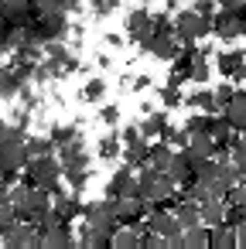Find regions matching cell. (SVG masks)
<instances>
[{
  "label": "cell",
  "instance_id": "obj_1",
  "mask_svg": "<svg viewBox=\"0 0 246 249\" xmlns=\"http://www.w3.org/2000/svg\"><path fill=\"white\" fill-rule=\"evenodd\" d=\"M171 31H174L178 41H198V38H208V31H212V18L195 14V11H181V14L171 21Z\"/></svg>",
  "mask_w": 246,
  "mask_h": 249
},
{
  "label": "cell",
  "instance_id": "obj_2",
  "mask_svg": "<svg viewBox=\"0 0 246 249\" xmlns=\"http://www.w3.org/2000/svg\"><path fill=\"white\" fill-rule=\"evenodd\" d=\"M21 174H28V181L31 184H38V188H52V184H58L62 181V164L52 157V154H45V157H31L28 164H24V171Z\"/></svg>",
  "mask_w": 246,
  "mask_h": 249
},
{
  "label": "cell",
  "instance_id": "obj_3",
  "mask_svg": "<svg viewBox=\"0 0 246 249\" xmlns=\"http://www.w3.org/2000/svg\"><path fill=\"white\" fill-rule=\"evenodd\" d=\"M140 48L151 52V55L161 58V62H171V58L178 55L181 41L174 38V31H164V35H144V38H140Z\"/></svg>",
  "mask_w": 246,
  "mask_h": 249
},
{
  "label": "cell",
  "instance_id": "obj_4",
  "mask_svg": "<svg viewBox=\"0 0 246 249\" xmlns=\"http://www.w3.org/2000/svg\"><path fill=\"white\" fill-rule=\"evenodd\" d=\"M0 246H7V249H21V246H41V239H38V229L31 225V222H14V225H7L4 229V242Z\"/></svg>",
  "mask_w": 246,
  "mask_h": 249
},
{
  "label": "cell",
  "instance_id": "obj_5",
  "mask_svg": "<svg viewBox=\"0 0 246 249\" xmlns=\"http://www.w3.org/2000/svg\"><path fill=\"white\" fill-rule=\"evenodd\" d=\"M41 246L45 249H72L76 246V235L69 232V225H55V229H45L41 232Z\"/></svg>",
  "mask_w": 246,
  "mask_h": 249
},
{
  "label": "cell",
  "instance_id": "obj_6",
  "mask_svg": "<svg viewBox=\"0 0 246 249\" xmlns=\"http://www.w3.org/2000/svg\"><path fill=\"white\" fill-rule=\"evenodd\" d=\"M123 195H133V171L130 167H120L106 184V198H123Z\"/></svg>",
  "mask_w": 246,
  "mask_h": 249
},
{
  "label": "cell",
  "instance_id": "obj_7",
  "mask_svg": "<svg viewBox=\"0 0 246 249\" xmlns=\"http://www.w3.org/2000/svg\"><path fill=\"white\" fill-rule=\"evenodd\" d=\"M168 126H171V123H168V113H147V120L140 123V137H144V140H154V137L161 140V137L168 133Z\"/></svg>",
  "mask_w": 246,
  "mask_h": 249
},
{
  "label": "cell",
  "instance_id": "obj_8",
  "mask_svg": "<svg viewBox=\"0 0 246 249\" xmlns=\"http://www.w3.org/2000/svg\"><path fill=\"white\" fill-rule=\"evenodd\" d=\"M181 239H185V249H208L212 229L198 222V225H191V229H181Z\"/></svg>",
  "mask_w": 246,
  "mask_h": 249
},
{
  "label": "cell",
  "instance_id": "obj_9",
  "mask_svg": "<svg viewBox=\"0 0 246 249\" xmlns=\"http://www.w3.org/2000/svg\"><path fill=\"white\" fill-rule=\"evenodd\" d=\"M171 143L168 140H161V143H151L147 147V164L154 167V171H168V164H171Z\"/></svg>",
  "mask_w": 246,
  "mask_h": 249
},
{
  "label": "cell",
  "instance_id": "obj_10",
  "mask_svg": "<svg viewBox=\"0 0 246 249\" xmlns=\"http://www.w3.org/2000/svg\"><path fill=\"white\" fill-rule=\"evenodd\" d=\"M110 246L113 249H137L140 246V232L130 229V225H116L113 235H110Z\"/></svg>",
  "mask_w": 246,
  "mask_h": 249
},
{
  "label": "cell",
  "instance_id": "obj_11",
  "mask_svg": "<svg viewBox=\"0 0 246 249\" xmlns=\"http://www.w3.org/2000/svg\"><path fill=\"white\" fill-rule=\"evenodd\" d=\"M212 229V249H236V229L232 225H226V222H219V225H208Z\"/></svg>",
  "mask_w": 246,
  "mask_h": 249
},
{
  "label": "cell",
  "instance_id": "obj_12",
  "mask_svg": "<svg viewBox=\"0 0 246 249\" xmlns=\"http://www.w3.org/2000/svg\"><path fill=\"white\" fill-rule=\"evenodd\" d=\"M185 103H188L191 109H202V113H219V103H215V96H212L208 89H195V92H188Z\"/></svg>",
  "mask_w": 246,
  "mask_h": 249
},
{
  "label": "cell",
  "instance_id": "obj_13",
  "mask_svg": "<svg viewBox=\"0 0 246 249\" xmlns=\"http://www.w3.org/2000/svg\"><path fill=\"white\" fill-rule=\"evenodd\" d=\"M174 218H178L181 229L198 225V222H202V218H198V201H178V205H174Z\"/></svg>",
  "mask_w": 246,
  "mask_h": 249
},
{
  "label": "cell",
  "instance_id": "obj_14",
  "mask_svg": "<svg viewBox=\"0 0 246 249\" xmlns=\"http://www.w3.org/2000/svg\"><path fill=\"white\" fill-rule=\"evenodd\" d=\"M79 0H38V14H76Z\"/></svg>",
  "mask_w": 246,
  "mask_h": 249
},
{
  "label": "cell",
  "instance_id": "obj_15",
  "mask_svg": "<svg viewBox=\"0 0 246 249\" xmlns=\"http://www.w3.org/2000/svg\"><path fill=\"white\" fill-rule=\"evenodd\" d=\"M147 18H151V11H133L130 18H127V38L130 41H140L144 38V31H147Z\"/></svg>",
  "mask_w": 246,
  "mask_h": 249
},
{
  "label": "cell",
  "instance_id": "obj_16",
  "mask_svg": "<svg viewBox=\"0 0 246 249\" xmlns=\"http://www.w3.org/2000/svg\"><path fill=\"white\" fill-rule=\"evenodd\" d=\"M147 147H151V140L127 143V167H130V171H137V167H144V164H147Z\"/></svg>",
  "mask_w": 246,
  "mask_h": 249
},
{
  "label": "cell",
  "instance_id": "obj_17",
  "mask_svg": "<svg viewBox=\"0 0 246 249\" xmlns=\"http://www.w3.org/2000/svg\"><path fill=\"white\" fill-rule=\"evenodd\" d=\"M24 147H28V157H45V154H55L52 137H28V140H24Z\"/></svg>",
  "mask_w": 246,
  "mask_h": 249
},
{
  "label": "cell",
  "instance_id": "obj_18",
  "mask_svg": "<svg viewBox=\"0 0 246 249\" xmlns=\"http://www.w3.org/2000/svg\"><path fill=\"white\" fill-rule=\"evenodd\" d=\"M243 58H246V52H239V48H236V52H222V55H219V62H215V69L229 79V75H232V69H236Z\"/></svg>",
  "mask_w": 246,
  "mask_h": 249
},
{
  "label": "cell",
  "instance_id": "obj_19",
  "mask_svg": "<svg viewBox=\"0 0 246 249\" xmlns=\"http://www.w3.org/2000/svg\"><path fill=\"white\" fill-rule=\"evenodd\" d=\"M120 147H123L120 133H106V137L99 140V157H103V160H113V157L120 154Z\"/></svg>",
  "mask_w": 246,
  "mask_h": 249
},
{
  "label": "cell",
  "instance_id": "obj_20",
  "mask_svg": "<svg viewBox=\"0 0 246 249\" xmlns=\"http://www.w3.org/2000/svg\"><path fill=\"white\" fill-rule=\"evenodd\" d=\"M208 72H212V69H208V58L198 52V55H195V62H191V72H188V79L202 86V82H208Z\"/></svg>",
  "mask_w": 246,
  "mask_h": 249
},
{
  "label": "cell",
  "instance_id": "obj_21",
  "mask_svg": "<svg viewBox=\"0 0 246 249\" xmlns=\"http://www.w3.org/2000/svg\"><path fill=\"white\" fill-rule=\"evenodd\" d=\"M103 96H106V79H103V75L89 79L86 89H82V99H86V103H96V99H103Z\"/></svg>",
  "mask_w": 246,
  "mask_h": 249
},
{
  "label": "cell",
  "instance_id": "obj_22",
  "mask_svg": "<svg viewBox=\"0 0 246 249\" xmlns=\"http://www.w3.org/2000/svg\"><path fill=\"white\" fill-rule=\"evenodd\" d=\"M62 178L69 181V188L79 195L82 188H86V181H89V167H72V171H62Z\"/></svg>",
  "mask_w": 246,
  "mask_h": 249
},
{
  "label": "cell",
  "instance_id": "obj_23",
  "mask_svg": "<svg viewBox=\"0 0 246 249\" xmlns=\"http://www.w3.org/2000/svg\"><path fill=\"white\" fill-rule=\"evenodd\" d=\"M161 103H164V109H174V106H181L185 103V96H181V86H164L161 89Z\"/></svg>",
  "mask_w": 246,
  "mask_h": 249
},
{
  "label": "cell",
  "instance_id": "obj_24",
  "mask_svg": "<svg viewBox=\"0 0 246 249\" xmlns=\"http://www.w3.org/2000/svg\"><path fill=\"white\" fill-rule=\"evenodd\" d=\"M205 126H208V113H202V109L185 120V133H188V137H191V133H205Z\"/></svg>",
  "mask_w": 246,
  "mask_h": 249
},
{
  "label": "cell",
  "instance_id": "obj_25",
  "mask_svg": "<svg viewBox=\"0 0 246 249\" xmlns=\"http://www.w3.org/2000/svg\"><path fill=\"white\" fill-rule=\"evenodd\" d=\"M48 137H52V143H55V147H62V143L76 140V137H79V130H76V126H52V130H48Z\"/></svg>",
  "mask_w": 246,
  "mask_h": 249
},
{
  "label": "cell",
  "instance_id": "obj_26",
  "mask_svg": "<svg viewBox=\"0 0 246 249\" xmlns=\"http://www.w3.org/2000/svg\"><path fill=\"white\" fill-rule=\"evenodd\" d=\"M212 96H215V103H219V109H222V106H226V103L236 96V86H232V82H226V86H215V92H212Z\"/></svg>",
  "mask_w": 246,
  "mask_h": 249
},
{
  "label": "cell",
  "instance_id": "obj_27",
  "mask_svg": "<svg viewBox=\"0 0 246 249\" xmlns=\"http://www.w3.org/2000/svg\"><path fill=\"white\" fill-rule=\"evenodd\" d=\"M161 140H168V143H174V147H185V143H188V133H185V126H181V130H171V126H168V133H164Z\"/></svg>",
  "mask_w": 246,
  "mask_h": 249
},
{
  "label": "cell",
  "instance_id": "obj_28",
  "mask_svg": "<svg viewBox=\"0 0 246 249\" xmlns=\"http://www.w3.org/2000/svg\"><path fill=\"white\" fill-rule=\"evenodd\" d=\"M99 116H103V123H106V126H116V123H120V106H103V113H99Z\"/></svg>",
  "mask_w": 246,
  "mask_h": 249
},
{
  "label": "cell",
  "instance_id": "obj_29",
  "mask_svg": "<svg viewBox=\"0 0 246 249\" xmlns=\"http://www.w3.org/2000/svg\"><path fill=\"white\" fill-rule=\"evenodd\" d=\"M116 7H120V0H99V4H96V18H110Z\"/></svg>",
  "mask_w": 246,
  "mask_h": 249
},
{
  "label": "cell",
  "instance_id": "obj_30",
  "mask_svg": "<svg viewBox=\"0 0 246 249\" xmlns=\"http://www.w3.org/2000/svg\"><path fill=\"white\" fill-rule=\"evenodd\" d=\"M195 14L212 18V14H215V0H195Z\"/></svg>",
  "mask_w": 246,
  "mask_h": 249
},
{
  "label": "cell",
  "instance_id": "obj_31",
  "mask_svg": "<svg viewBox=\"0 0 246 249\" xmlns=\"http://www.w3.org/2000/svg\"><path fill=\"white\" fill-rule=\"evenodd\" d=\"M120 140H123V143H137V140H144V137H140V126H127Z\"/></svg>",
  "mask_w": 246,
  "mask_h": 249
},
{
  "label": "cell",
  "instance_id": "obj_32",
  "mask_svg": "<svg viewBox=\"0 0 246 249\" xmlns=\"http://www.w3.org/2000/svg\"><path fill=\"white\" fill-rule=\"evenodd\" d=\"M164 246H168V249H185V239H181V232H171V235H164Z\"/></svg>",
  "mask_w": 246,
  "mask_h": 249
},
{
  "label": "cell",
  "instance_id": "obj_33",
  "mask_svg": "<svg viewBox=\"0 0 246 249\" xmlns=\"http://www.w3.org/2000/svg\"><path fill=\"white\" fill-rule=\"evenodd\" d=\"M147 86H151V75H137V79H133V89H137V92H144Z\"/></svg>",
  "mask_w": 246,
  "mask_h": 249
},
{
  "label": "cell",
  "instance_id": "obj_34",
  "mask_svg": "<svg viewBox=\"0 0 246 249\" xmlns=\"http://www.w3.org/2000/svg\"><path fill=\"white\" fill-rule=\"evenodd\" d=\"M236 246H243V249H246V222H243V225H236Z\"/></svg>",
  "mask_w": 246,
  "mask_h": 249
},
{
  "label": "cell",
  "instance_id": "obj_35",
  "mask_svg": "<svg viewBox=\"0 0 246 249\" xmlns=\"http://www.w3.org/2000/svg\"><path fill=\"white\" fill-rule=\"evenodd\" d=\"M106 45H110V48H120L123 38H120V35H106Z\"/></svg>",
  "mask_w": 246,
  "mask_h": 249
},
{
  "label": "cell",
  "instance_id": "obj_36",
  "mask_svg": "<svg viewBox=\"0 0 246 249\" xmlns=\"http://www.w3.org/2000/svg\"><path fill=\"white\" fill-rule=\"evenodd\" d=\"M215 4H222V7H236V4H243V0H215Z\"/></svg>",
  "mask_w": 246,
  "mask_h": 249
},
{
  "label": "cell",
  "instance_id": "obj_37",
  "mask_svg": "<svg viewBox=\"0 0 246 249\" xmlns=\"http://www.w3.org/2000/svg\"><path fill=\"white\" fill-rule=\"evenodd\" d=\"M164 7L168 11H178V0H164Z\"/></svg>",
  "mask_w": 246,
  "mask_h": 249
},
{
  "label": "cell",
  "instance_id": "obj_38",
  "mask_svg": "<svg viewBox=\"0 0 246 249\" xmlns=\"http://www.w3.org/2000/svg\"><path fill=\"white\" fill-rule=\"evenodd\" d=\"M239 140H243V143H246V126H243V130H239Z\"/></svg>",
  "mask_w": 246,
  "mask_h": 249
},
{
  "label": "cell",
  "instance_id": "obj_39",
  "mask_svg": "<svg viewBox=\"0 0 246 249\" xmlns=\"http://www.w3.org/2000/svg\"><path fill=\"white\" fill-rule=\"evenodd\" d=\"M0 242H4V229H0Z\"/></svg>",
  "mask_w": 246,
  "mask_h": 249
},
{
  "label": "cell",
  "instance_id": "obj_40",
  "mask_svg": "<svg viewBox=\"0 0 246 249\" xmlns=\"http://www.w3.org/2000/svg\"><path fill=\"white\" fill-rule=\"evenodd\" d=\"M147 4H151V0H147Z\"/></svg>",
  "mask_w": 246,
  "mask_h": 249
},
{
  "label": "cell",
  "instance_id": "obj_41",
  "mask_svg": "<svg viewBox=\"0 0 246 249\" xmlns=\"http://www.w3.org/2000/svg\"><path fill=\"white\" fill-rule=\"evenodd\" d=\"M96 4H99V0H96Z\"/></svg>",
  "mask_w": 246,
  "mask_h": 249
}]
</instances>
